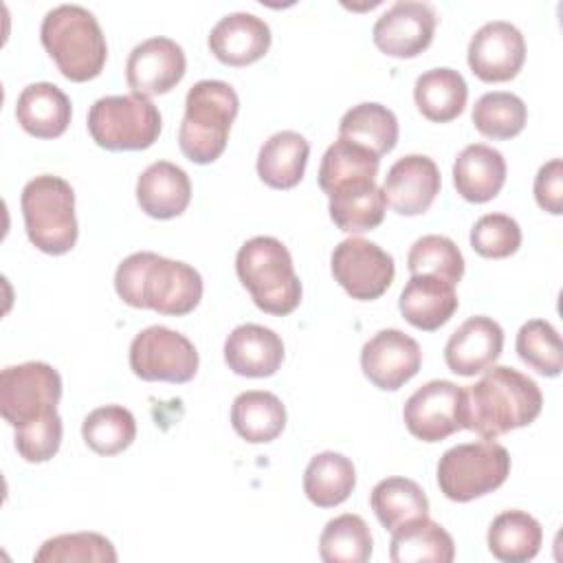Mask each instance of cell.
I'll use <instances>...</instances> for the list:
<instances>
[{"mask_svg": "<svg viewBox=\"0 0 563 563\" xmlns=\"http://www.w3.org/2000/svg\"><path fill=\"white\" fill-rule=\"evenodd\" d=\"M114 288L128 306L172 317L189 314L202 299V277L194 266L152 251L128 255L117 266Z\"/></svg>", "mask_w": 563, "mask_h": 563, "instance_id": "1", "label": "cell"}, {"mask_svg": "<svg viewBox=\"0 0 563 563\" xmlns=\"http://www.w3.org/2000/svg\"><path fill=\"white\" fill-rule=\"evenodd\" d=\"M541 407L543 396L532 378L506 365H490L475 385L464 389V429L495 440L534 422Z\"/></svg>", "mask_w": 563, "mask_h": 563, "instance_id": "2", "label": "cell"}, {"mask_svg": "<svg viewBox=\"0 0 563 563\" xmlns=\"http://www.w3.org/2000/svg\"><path fill=\"white\" fill-rule=\"evenodd\" d=\"M40 40L59 73L70 81L95 79L106 64L108 44L97 18L79 4L51 9L40 26Z\"/></svg>", "mask_w": 563, "mask_h": 563, "instance_id": "3", "label": "cell"}, {"mask_svg": "<svg viewBox=\"0 0 563 563\" xmlns=\"http://www.w3.org/2000/svg\"><path fill=\"white\" fill-rule=\"evenodd\" d=\"M235 271L253 303L268 314H290L301 301V282L290 251L271 235L246 240L235 255Z\"/></svg>", "mask_w": 563, "mask_h": 563, "instance_id": "4", "label": "cell"}, {"mask_svg": "<svg viewBox=\"0 0 563 563\" xmlns=\"http://www.w3.org/2000/svg\"><path fill=\"white\" fill-rule=\"evenodd\" d=\"M240 99L233 86L220 79L196 81L185 97V117L178 130L180 152L198 165L213 163L227 147Z\"/></svg>", "mask_w": 563, "mask_h": 563, "instance_id": "5", "label": "cell"}, {"mask_svg": "<svg viewBox=\"0 0 563 563\" xmlns=\"http://www.w3.org/2000/svg\"><path fill=\"white\" fill-rule=\"evenodd\" d=\"M24 229L35 249L64 255L77 242L75 191L68 180L42 174L29 180L20 196Z\"/></svg>", "mask_w": 563, "mask_h": 563, "instance_id": "6", "label": "cell"}, {"mask_svg": "<svg viewBox=\"0 0 563 563\" xmlns=\"http://www.w3.org/2000/svg\"><path fill=\"white\" fill-rule=\"evenodd\" d=\"M510 473V455L495 440L451 446L438 462V486L451 501H471L497 490Z\"/></svg>", "mask_w": 563, "mask_h": 563, "instance_id": "7", "label": "cell"}, {"mask_svg": "<svg viewBox=\"0 0 563 563\" xmlns=\"http://www.w3.org/2000/svg\"><path fill=\"white\" fill-rule=\"evenodd\" d=\"M163 128L158 108L143 95H110L97 99L88 110V132L99 147L147 150Z\"/></svg>", "mask_w": 563, "mask_h": 563, "instance_id": "8", "label": "cell"}, {"mask_svg": "<svg viewBox=\"0 0 563 563\" xmlns=\"http://www.w3.org/2000/svg\"><path fill=\"white\" fill-rule=\"evenodd\" d=\"M59 398L62 376L48 363L9 365L0 374V413L13 429L55 413Z\"/></svg>", "mask_w": 563, "mask_h": 563, "instance_id": "9", "label": "cell"}, {"mask_svg": "<svg viewBox=\"0 0 563 563\" xmlns=\"http://www.w3.org/2000/svg\"><path fill=\"white\" fill-rule=\"evenodd\" d=\"M130 367L143 380L180 385L196 376L198 352L185 334L165 325H150L132 339Z\"/></svg>", "mask_w": 563, "mask_h": 563, "instance_id": "10", "label": "cell"}, {"mask_svg": "<svg viewBox=\"0 0 563 563\" xmlns=\"http://www.w3.org/2000/svg\"><path fill=\"white\" fill-rule=\"evenodd\" d=\"M334 282L358 301L378 299L394 282V257L376 242L347 238L339 242L330 257Z\"/></svg>", "mask_w": 563, "mask_h": 563, "instance_id": "11", "label": "cell"}, {"mask_svg": "<svg viewBox=\"0 0 563 563\" xmlns=\"http://www.w3.org/2000/svg\"><path fill=\"white\" fill-rule=\"evenodd\" d=\"M402 420L422 442H440L464 429V387L451 380H429L405 402Z\"/></svg>", "mask_w": 563, "mask_h": 563, "instance_id": "12", "label": "cell"}, {"mask_svg": "<svg viewBox=\"0 0 563 563\" xmlns=\"http://www.w3.org/2000/svg\"><path fill=\"white\" fill-rule=\"evenodd\" d=\"M435 24L438 15L431 4L398 0L374 22L372 40L385 55L409 59L431 44Z\"/></svg>", "mask_w": 563, "mask_h": 563, "instance_id": "13", "label": "cell"}, {"mask_svg": "<svg viewBox=\"0 0 563 563\" xmlns=\"http://www.w3.org/2000/svg\"><path fill=\"white\" fill-rule=\"evenodd\" d=\"M422 365V352L416 339L402 330L387 328L376 332L361 350V367L369 383L385 391L400 389Z\"/></svg>", "mask_w": 563, "mask_h": 563, "instance_id": "14", "label": "cell"}, {"mask_svg": "<svg viewBox=\"0 0 563 563\" xmlns=\"http://www.w3.org/2000/svg\"><path fill=\"white\" fill-rule=\"evenodd\" d=\"M187 70L185 51L172 37H147L132 48L125 62V81L143 97L169 92Z\"/></svg>", "mask_w": 563, "mask_h": 563, "instance_id": "15", "label": "cell"}, {"mask_svg": "<svg viewBox=\"0 0 563 563\" xmlns=\"http://www.w3.org/2000/svg\"><path fill=\"white\" fill-rule=\"evenodd\" d=\"M523 59L526 40L521 31L506 20L486 22L468 42V66L482 81H508L517 77Z\"/></svg>", "mask_w": 563, "mask_h": 563, "instance_id": "16", "label": "cell"}, {"mask_svg": "<svg viewBox=\"0 0 563 563\" xmlns=\"http://www.w3.org/2000/svg\"><path fill=\"white\" fill-rule=\"evenodd\" d=\"M440 185V169L429 156L407 154L389 167L380 189L396 213L420 216L433 205Z\"/></svg>", "mask_w": 563, "mask_h": 563, "instance_id": "17", "label": "cell"}, {"mask_svg": "<svg viewBox=\"0 0 563 563\" xmlns=\"http://www.w3.org/2000/svg\"><path fill=\"white\" fill-rule=\"evenodd\" d=\"M504 350L501 325L484 314L468 317L446 341L444 361L453 374L475 376L486 372Z\"/></svg>", "mask_w": 563, "mask_h": 563, "instance_id": "18", "label": "cell"}, {"mask_svg": "<svg viewBox=\"0 0 563 563\" xmlns=\"http://www.w3.org/2000/svg\"><path fill=\"white\" fill-rule=\"evenodd\" d=\"M207 44L222 64L246 66L266 55L271 46V29L255 13L235 11L213 24Z\"/></svg>", "mask_w": 563, "mask_h": 563, "instance_id": "19", "label": "cell"}, {"mask_svg": "<svg viewBox=\"0 0 563 563\" xmlns=\"http://www.w3.org/2000/svg\"><path fill=\"white\" fill-rule=\"evenodd\" d=\"M224 361L238 376H273L284 361L282 336L271 328L242 323L224 341Z\"/></svg>", "mask_w": 563, "mask_h": 563, "instance_id": "20", "label": "cell"}, {"mask_svg": "<svg viewBox=\"0 0 563 563\" xmlns=\"http://www.w3.org/2000/svg\"><path fill=\"white\" fill-rule=\"evenodd\" d=\"M457 303L455 286L435 275H411L398 299L405 321L427 332L442 328L455 314Z\"/></svg>", "mask_w": 563, "mask_h": 563, "instance_id": "21", "label": "cell"}, {"mask_svg": "<svg viewBox=\"0 0 563 563\" xmlns=\"http://www.w3.org/2000/svg\"><path fill=\"white\" fill-rule=\"evenodd\" d=\"M136 200L139 207L156 220L180 216L191 200V183L187 172L169 161L147 165L136 180Z\"/></svg>", "mask_w": 563, "mask_h": 563, "instance_id": "22", "label": "cell"}, {"mask_svg": "<svg viewBox=\"0 0 563 563\" xmlns=\"http://www.w3.org/2000/svg\"><path fill=\"white\" fill-rule=\"evenodd\" d=\"M70 99L51 81L29 84L15 103V117L24 132L35 139H57L70 123Z\"/></svg>", "mask_w": 563, "mask_h": 563, "instance_id": "23", "label": "cell"}, {"mask_svg": "<svg viewBox=\"0 0 563 563\" xmlns=\"http://www.w3.org/2000/svg\"><path fill=\"white\" fill-rule=\"evenodd\" d=\"M506 183V161L499 150L473 143L466 145L453 163V185L468 202L493 200Z\"/></svg>", "mask_w": 563, "mask_h": 563, "instance_id": "24", "label": "cell"}, {"mask_svg": "<svg viewBox=\"0 0 563 563\" xmlns=\"http://www.w3.org/2000/svg\"><path fill=\"white\" fill-rule=\"evenodd\" d=\"M389 559L394 563H451L453 537L433 519H411L391 530Z\"/></svg>", "mask_w": 563, "mask_h": 563, "instance_id": "25", "label": "cell"}, {"mask_svg": "<svg viewBox=\"0 0 563 563\" xmlns=\"http://www.w3.org/2000/svg\"><path fill=\"white\" fill-rule=\"evenodd\" d=\"M380 156L345 139H336L323 154L319 165V187L325 196L341 189L376 183Z\"/></svg>", "mask_w": 563, "mask_h": 563, "instance_id": "26", "label": "cell"}, {"mask_svg": "<svg viewBox=\"0 0 563 563\" xmlns=\"http://www.w3.org/2000/svg\"><path fill=\"white\" fill-rule=\"evenodd\" d=\"M310 143L292 130L275 132L257 154V176L273 189L295 187L306 172Z\"/></svg>", "mask_w": 563, "mask_h": 563, "instance_id": "27", "label": "cell"}, {"mask_svg": "<svg viewBox=\"0 0 563 563\" xmlns=\"http://www.w3.org/2000/svg\"><path fill=\"white\" fill-rule=\"evenodd\" d=\"M231 424L235 433L251 444L271 442L286 427V407L271 391H242L231 405Z\"/></svg>", "mask_w": 563, "mask_h": 563, "instance_id": "28", "label": "cell"}, {"mask_svg": "<svg viewBox=\"0 0 563 563\" xmlns=\"http://www.w3.org/2000/svg\"><path fill=\"white\" fill-rule=\"evenodd\" d=\"M413 99L422 117L435 123H446L462 114L468 99V86L457 70L440 66L416 79Z\"/></svg>", "mask_w": 563, "mask_h": 563, "instance_id": "29", "label": "cell"}, {"mask_svg": "<svg viewBox=\"0 0 563 563\" xmlns=\"http://www.w3.org/2000/svg\"><path fill=\"white\" fill-rule=\"evenodd\" d=\"M541 523L523 510L499 512L488 528V550L504 563H526L541 550Z\"/></svg>", "mask_w": 563, "mask_h": 563, "instance_id": "30", "label": "cell"}, {"mask_svg": "<svg viewBox=\"0 0 563 563\" xmlns=\"http://www.w3.org/2000/svg\"><path fill=\"white\" fill-rule=\"evenodd\" d=\"M356 486V468L350 457L334 451L314 455L303 471V493L319 508L343 504Z\"/></svg>", "mask_w": 563, "mask_h": 563, "instance_id": "31", "label": "cell"}, {"mask_svg": "<svg viewBox=\"0 0 563 563\" xmlns=\"http://www.w3.org/2000/svg\"><path fill=\"white\" fill-rule=\"evenodd\" d=\"M339 139L352 141L376 156H383L398 143V119L387 106L365 101L341 117Z\"/></svg>", "mask_w": 563, "mask_h": 563, "instance_id": "32", "label": "cell"}, {"mask_svg": "<svg viewBox=\"0 0 563 563\" xmlns=\"http://www.w3.org/2000/svg\"><path fill=\"white\" fill-rule=\"evenodd\" d=\"M369 504L376 519L387 530L429 515V499L424 490L409 477L380 479L372 488Z\"/></svg>", "mask_w": 563, "mask_h": 563, "instance_id": "33", "label": "cell"}, {"mask_svg": "<svg viewBox=\"0 0 563 563\" xmlns=\"http://www.w3.org/2000/svg\"><path fill=\"white\" fill-rule=\"evenodd\" d=\"M328 211L332 222L345 233H365L376 229L385 218V196L383 189L372 183L363 187H352L328 196Z\"/></svg>", "mask_w": 563, "mask_h": 563, "instance_id": "34", "label": "cell"}, {"mask_svg": "<svg viewBox=\"0 0 563 563\" xmlns=\"http://www.w3.org/2000/svg\"><path fill=\"white\" fill-rule=\"evenodd\" d=\"M372 545L365 519L345 512L325 523L319 537V556L325 563H365L372 556Z\"/></svg>", "mask_w": 563, "mask_h": 563, "instance_id": "35", "label": "cell"}, {"mask_svg": "<svg viewBox=\"0 0 563 563\" xmlns=\"http://www.w3.org/2000/svg\"><path fill=\"white\" fill-rule=\"evenodd\" d=\"M84 442L99 455H117L136 438V420L121 405H103L92 409L81 422Z\"/></svg>", "mask_w": 563, "mask_h": 563, "instance_id": "36", "label": "cell"}, {"mask_svg": "<svg viewBox=\"0 0 563 563\" xmlns=\"http://www.w3.org/2000/svg\"><path fill=\"white\" fill-rule=\"evenodd\" d=\"M471 117L477 132H482L488 139L504 141V139L517 136L523 130L528 110L517 95L495 90V92L482 95L475 101Z\"/></svg>", "mask_w": 563, "mask_h": 563, "instance_id": "37", "label": "cell"}, {"mask_svg": "<svg viewBox=\"0 0 563 563\" xmlns=\"http://www.w3.org/2000/svg\"><path fill=\"white\" fill-rule=\"evenodd\" d=\"M407 268L411 275H435L455 286L464 275V257L451 238L431 233L411 244Z\"/></svg>", "mask_w": 563, "mask_h": 563, "instance_id": "38", "label": "cell"}, {"mask_svg": "<svg viewBox=\"0 0 563 563\" xmlns=\"http://www.w3.org/2000/svg\"><path fill=\"white\" fill-rule=\"evenodd\" d=\"M519 358L543 376H559L563 369V350L556 328L545 319L526 321L515 341Z\"/></svg>", "mask_w": 563, "mask_h": 563, "instance_id": "39", "label": "cell"}, {"mask_svg": "<svg viewBox=\"0 0 563 563\" xmlns=\"http://www.w3.org/2000/svg\"><path fill=\"white\" fill-rule=\"evenodd\" d=\"M35 563H114L110 539L99 532H73L46 539L33 556Z\"/></svg>", "mask_w": 563, "mask_h": 563, "instance_id": "40", "label": "cell"}, {"mask_svg": "<svg viewBox=\"0 0 563 563\" xmlns=\"http://www.w3.org/2000/svg\"><path fill=\"white\" fill-rule=\"evenodd\" d=\"M471 246L482 257H510L521 246V227L506 213H486L471 229Z\"/></svg>", "mask_w": 563, "mask_h": 563, "instance_id": "41", "label": "cell"}, {"mask_svg": "<svg viewBox=\"0 0 563 563\" xmlns=\"http://www.w3.org/2000/svg\"><path fill=\"white\" fill-rule=\"evenodd\" d=\"M59 444H62V418L57 411L42 420H35L15 429V449L31 464L48 462L59 451Z\"/></svg>", "mask_w": 563, "mask_h": 563, "instance_id": "42", "label": "cell"}, {"mask_svg": "<svg viewBox=\"0 0 563 563\" xmlns=\"http://www.w3.org/2000/svg\"><path fill=\"white\" fill-rule=\"evenodd\" d=\"M534 200L537 205L552 213H563V161L552 158L539 167L534 176Z\"/></svg>", "mask_w": 563, "mask_h": 563, "instance_id": "43", "label": "cell"}]
</instances>
